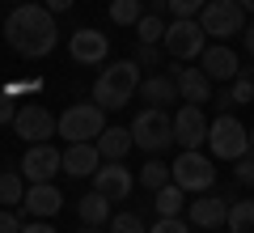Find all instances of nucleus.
I'll return each mask as SVG.
<instances>
[{
  "label": "nucleus",
  "mask_w": 254,
  "mask_h": 233,
  "mask_svg": "<svg viewBox=\"0 0 254 233\" xmlns=\"http://www.w3.org/2000/svg\"><path fill=\"white\" fill-rule=\"evenodd\" d=\"M203 4H208V0H165V9H170L174 17H199Z\"/></svg>",
  "instance_id": "30"
},
{
  "label": "nucleus",
  "mask_w": 254,
  "mask_h": 233,
  "mask_svg": "<svg viewBox=\"0 0 254 233\" xmlns=\"http://www.w3.org/2000/svg\"><path fill=\"white\" fill-rule=\"evenodd\" d=\"M21 195H26V178L17 170H0V204L13 208V204H21Z\"/></svg>",
  "instance_id": "24"
},
{
  "label": "nucleus",
  "mask_w": 254,
  "mask_h": 233,
  "mask_svg": "<svg viewBox=\"0 0 254 233\" xmlns=\"http://www.w3.org/2000/svg\"><path fill=\"white\" fill-rule=\"evenodd\" d=\"M17 4H21V0H17Z\"/></svg>",
  "instance_id": "43"
},
{
  "label": "nucleus",
  "mask_w": 254,
  "mask_h": 233,
  "mask_svg": "<svg viewBox=\"0 0 254 233\" xmlns=\"http://www.w3.org/2000/svg\"><path fill=\"white\" fill-rule=\"evenodd\" d=\"M131 187H136V174L127 170L123 161H102L98 170H93V191H98L102 199H110V204H123V199L131 195Z\"/></svg>",
  "instance_id": "9"
},
{
  "label": "nucleus",
  "mask_w": 254,
  "mask_h": 233,
  "mask_svg": "<svg viewBox=\"0 0 254 233\" xmlns=\"http://www.w3.org/2000/svg\"><path fill=\"white\" fill-rule=\"evenodd\" d=\"M153 195H157V212H161V216H178L182 208H187V191L174 187V182H165V187L153 191Z\"/></svg>",
  "instance_id": "23"
},
{
  "label": "nucleus",
  "mask_w": 254,
  "mask_h": 233,
  "mask_svg": "<svg viewBox=\"0 0 254 233\" xmlns=\"http://www.w3.org/2000/svg\"><path fill=\"white\" fill-rule=\"evenodd\" d=\"M76 212H81L85 225H110V199H102L98 191H89V195L76 204Z\"/></svg>",
  "instance_id": "22"
},
{
  "label": "nucleus",
  "mask_w": 254,
  "mask_h": 233,
  "mask_svg": "<svg viewBox=\"0 0 254 233\" xmlns=\"http://www.w3.org/2000/svg\"><path fill=\"white\" fill-rule=\"evenodd\" d=\"M237 4H242V9H246V13H254V0H237Z\"/></svg>",
  "instance_id": "39"
},
{
  "label": "nucleus",
  "mask_w": 254,
  "mask_h": 233,
  "mask_svg": "<svg viewBox=\"0 0 254 233\" xmlns=\"http://www.w3.org/2000/svg\"><path fill=\"white\" fill-rule=\"evenodd\" d=\"M131 30H136V38H140V43H153V47L165 38V21H161V13H144V17H140Z\"/></svg>",
  "instance_id": "27"
},
{
  "label": "nucleus",
  "mask_w": 254,
  "mask_h": 233,
  "mask_svg": "<svg viewBox=\"0 0 254 233\" xmlns=\"http://www.w3.org/2000/svg\"><path fill=\"white\" fill-rule=\"evenodd\" d=\"M93 144H98L102 161H123V157H127V149H136V144H131V132H127V127H106V132H102Z\"/></svg>",
  "instance_id": "20"
},
{
  "label": "nucleus",
  "mask_w": 254,
  "mask_h": 233,
  "mask_svg": "<svg viewBox=\"0 0 254 233\" xmlns=\"http://www.w3.org/2000/svg\"><path fill=\"white\" fill-rule=\"evenodd\" d=\"M199 64H203V72H208V81H233L237 77V68H242V60H237V51L229 43H212V47H203V55H199Z\"/></svg>",
  "instance_id": "14"
},
{
  "label": "nucleus",
  "mask_w": 254,
  "mask_h": 233,
  "mask_svg": "<svg viewBox=\"0 0 254 233\" xmlns=\"http://www.w3.org/2000/svg\"><path fill=\"white\" fill-rule=\"evenodd\" d=\"M233 178L242 182V187H254V157H250V153L233 161Z\"/></svg>",
  "instance_id": "32"
},
{
  "label": "nucleus",
  "mask_w": 254,
  "mask_h": 233,
  "mask_svg": "<svg viewBox=\"0 0 254 233\" xmlns=\"http://www.w3.org/2000/svg\"><path fill=\"white\" fill-rule=\"evenodd\" d=\"M229 102H233V106H250V102H254V77H250V72L237 68V77L225 85V93H220V106H229Z\"/></svg>",
  "instance_id": "21"
},
{
  "label": "nucleus",
  "mask_w": 254,
  "mask_h": 233,
  "mask_svg": "<svg viewBox=\"0 0 254 233\" xmlns=\"http://www.w3.org/2000/svg\"><path fill=\"white\" fill-rule=\"evenodd\" d=\"M136 93L148 106H170V102H178V81H174L170 72H153V77H140Z\"/></svg>",
  "instance_id": "19"
},
{
  "label": "nucleus",
  "mask_w": 254,
  "mask_h": 233,
  "mask_svg": "<svg viewBox=\"0 0 254 233\" xmlns=\"http://www.w3.org/2000/svg\"><path fill=\"white\" fill-rule=\"evenodd\" d=\"M170 77L178 81V98L182 102H195V106H199V102L212 98V81H208L203 68H174Z\"/></svg>",
  "instance_id": "18"
},
{
  "label": "nucleus",
  "mask_w": 254,
  "mask_h": 233,
  "mask_svg": "<svg viewBox=\"0 0 254 233\" xmlns=\"http://www.w3.org/2000/svg\"><path fill=\"white\" fill-rule=\"evenodd\" d=\"M144 17V0H110V21L115 26H136Z\"/></svg>",
  "instance_id": "25"
},
{
  "label": "nucleus",
  "mask_w": 254,
  "mask_h": 233,
  "mask_svg": "<svg viewBox=\"0 0 254 233\" xmlns=\"http://www.w3.org/2000/svg\"><path fill=\"white\" fill-rule=\"evenodd\" d=\"M21 204H26V216H38V221H47V216L60 212L64 195H60V187H51V182H30L26 195H21Z\"/></svg>",
  "instance_id": "15"
},
{
  "label": "nucleus",
  "mask_w": 254,
  "mask_h": 233,
  "mask_svg": "<svg viewBox=\"0 0 254 233\" xmlns=\"http://www.w3.org/2000/svg\"><path fill=\"white\" fill-rule=\"evenodd\" d=\"M131 60H136L140 68H157V64H161V51H157L153 43H136V55H131Z\"/></svg>",
  "instance_id": "31"
},
{
  "label": "nucleus",
  "mask_w": 254,
  "mask_h": 233,
  "mask_svg": "<svg viewBox=\"0 0 254 233\" xmlns=\"http://www.w3.org/2000/svg\"><path fill=\"white\" fill-rule=\"evenodd\" d=\"M203 233H216V229H203Z\"/></svg>",
  "instance_id": "42"
},
{
  "label": "nucleus",
  "mask_w": 254,
  "mask_h": 233,
  "mask_svg": "<svg viewBox=\"0 0 254 233\" xmlns=\"http://www.w3.org/2000/svg\"><path fill=\"white\" fill-rule=\"evenodd\" d=\"M81 233H102V225H85V229Z\"/></svg>",
  "instance_id": "40"
},
{
  "label": "nucleus",
  "mask_w": 254,
  "mask_h": 233,
  "mask_svg": "<svg viewBox=\"0 0 254 233\" xmlns=\"http://www.w3.org/2000/svg\"><path fill=\"white\" fill-rule=\"evenodd\" d=\"M55 132L64 136L68 144H81V140H98L102 132H106V110L98 106V102H72V106L60 115V123H55Z\"/></svg>",
  "instance_id": "4"
},
{
  "label": "nucleus",
  "mask_w": 254,
  "mask_h": 233,
  "mask_svg": "<svg viewBox=\"0 0 254 233\" xmlns=\"http://www.w3.org/2000/svg\"><path fill=\"white\" fill-rule=\"evenodd\" d=\"M98 165H102V153L93 140H81V144L64 149V174H72V178H89Z\"/></svg>",
  "instance_id": "17"
},
{
  "label": "nucleus",
  "mask_w": 254,
  "mask_h": 233,
  "mask_svg": "<svg viewBox=\"0 0 254 233\" xmlns=\"http://www.w3.org/2000/svg\"><path fill=\"white\" fill-rule=\"evenodd\" d=\"M0 233H21V221H17V212H0Z\"/></svg>",
  "instance_id": "35"
},
{
  "label": "nucleus",
  "mask_w": 254,
  "mask_h": 233,
  "mask_svg": "<svg viewBox=\"0 0 254 233\" xmlns=\"http://www.w3.org/2000/svg\"><path fill=\"white\" fill-rule=\"evenodd\" d=\"M242 38H246V51L254 55V26H246V30H242Z\"/></svg>",
  "instance_id": "38"
},
{
  "label": "nucleus",
  "mask_w": 254,
  "mask_h": 233,
  "mask_svg": "<svg viewBox=\"0 0 254 233\" xmlns=\"http://www.w3.org/2000/svg\"><path fill=\"white\" fill-rule=\"evenodd\" d=\"M148 233H190V225L182 221V216H161V221H157Z\"/></svg>",
  "instance_id": "33"
},
{
  "label": "nucleus",
  "mask_w": 254,
  "mask_h": 233,
  "mask_svg": "<svg viewBox=\"0 0 254 233\" xmlns=\"http://www.w3.org/2000/svg\"><path fill=\"white\" fill-rule=\"evenodd\" d=\"M187 216H190V225H199V229H216V225L229 221V199L203 191L195 204H187Z\"/></svg>",
  "instance_id": "16"
},
{
  "label": "nucleus",
  "mask_w": 254,
  "mask_h": 233,
  "mask_svg": "<svg viewBox=\"0 0 254 233\" xmlns=\"http://www.w3.org/2000/svg\"><path fill=\"white\" fill-rule=\"evenodd\" d=\"M110 233H148V229L136 212H119V216H110Z\"/></svg>",
  "instance_id": "29"
},
{
  "label": "nucleus",
  "mask_w": 254,
  "mask_h": 233,
  "mask_svg": "<svg viewBox=\"0 0 254 233\" xmlns=\"http://www.w3.org/2000/svg\"><path fill=\"white\" fill-rule=\"evenodd\" d=\"M136 182H140V187H148V191H161L165 182H170V165H165V161H148V165H140Z\"/></svg>",
  "instance_id": "28"
},
{
  "label": "nucleus",
  "mask_w": 254,
  "mask_h": 233,
  "mask_svg": "<svg viewBox=\"0 0 254 233\" xmlns=\"http://www.w3.org/2000/svg\"><path fill=\"white\" fill-rule=\"evenodd\" d=\"M13 132H17L26 144H43V140L55 136V115L47 106H38V102L17 106V115H13Z\"/></svg>",
  "instance_id": "10"
},
{
  "label": "nucleus",
  "mask_w": 254,
  "mask_h": 233,
  "mask_svg": "<svg viewBox=\"0 0 254 233\" xmlns=\"http://www.w3.org/2000/svg\"><path fill=\"white\" fill-rule=\"evenodd\" d=\"M250 153H254V127H250Z\"/></svg>",
  "instance_id": "41"
},
{
  "label": "nucleus",
  "mask_w": 254,
  "mask_h": 233,
  "mask_svg": "<svg viewBox=\"0 0 254 233\" xmlns=\"http://www.w3.org/2000/svg\"><path fill=\"white\" fill-rule=\"evenodd\" d=\"M229 233H254V199H237L229 208Z\"/></svg>",
  "instance_id": "26"
},
{
  "label": "nucleus",
  "mask_w": 254,
  "mask_h": 233,
  "mask_svg": "<svg viewBox=\"0 0 254 233\" xmlns=\"http://www.w3.org/2000/svg\"><path fill=\"white\" fill-rule=\"evenodd\" d=\"M64 170V153L55 149V144H30L26 157H21V174H26V182H51L55 174Z\"/></svg>",
  "instance_id": "11"
},
{
  "label": "nucleus",
  "mask_w": 254,
  "mask_h": 233,
  "mask_svg": "<svg viewBox=\"0 0 254 233\" xmlns=\"http://www.w3.org/2000/svg\"><path fill=\"white\" fill-rule=\"evenodd\" d=\"M199 26L208 38H216V43H229L233 34H242L246 30V9L237 4V0H208L199 9Z\"/></svg>",
  "instance_id": "7"
},
{
  "label": "nucleus",
  "mask_w": 254,
  "mask_h": 233,
  "mask_svg": "<svg viewBox=\"0 0 254 233\" xmlns=\"http://www.w3.org/2000/svg\"><path fill=\"white\" fill-rule=\"evenodd\" d=\"M131 144L144 153H165L174 144V115H165V106H144L131 119Z\"/></svg>",
  "instance_id": "3"
},
{
  "label": "nucleus",
  "mask_w": 254,
  "mask_h": 233,
  "mask_svg": "<svg viewBox=\"0 0 254 233\" xmlns=\"http://www.w3.org/2000/svg\"><path fill=\"white\" fill-rule=\"evenodd\" d=\"M55 13L47 4H13L9 21H4V38L17 55L26 60H43L55 51Z\"/></svg>",
  "instance_id": "1"
},
{
  "label": "nucleus",
  "mask_w": 254,
  "mask_h": 233,
  "mask_svg": "<svg viewBox=\"0 0 254 233\" xmlns=\"http://www.w3.org/2000/svg\"><path fill=\"white\" fill-rule=\"evenodd\" d=\"M68 55H72L76 64H89L93 68V64H102L110 55V38L102 34V30H93V26H81L72 38H68Z\"/></svg>",
  "instance_id": "13"
},
{
  "label": "nucleus",
  "mask_w": 254,
  "mask_h": 233,
  "mask_svg": "<svg viewBox=\"0 0 254 233\" xmlns=\"http://www.w3.org/2000/svg\"><path fill=\"white\" fill-rule=\"evenodd\" d=\"M72 4H76V0H47V9H51V13H68Z\"/></svg>",
  "instance_id": "36"
},
{
  "label": "nucleus",
  "mask_w": 254,
  "mask_h": 233,
  "mask_svg": "<svg viewBox=\"0 0 254 233\" xmlns=\"http://www.w3.org/2000/svg\"><path fill=\"white\" fill-rule=\"evenodd\" d=\"M13 115H17V102H13V93H4V89H0V127H4V123H13Z\"/></svg>",
  "instance_id": "34"
},
{
  "label": "nucleus",
  "mask_w": 254,
  "mask_h": 233,
  "mask_svg": "<svg viewBox=\"0 0 254 233\" xmlns=\"http://www.w3.org/2000/svg\"><path fill=\"white\" fill-rule=\"evenodd\" d=\"M21 233H55V229H51V225H43V221H38V225H21Z\"/></svg>",
  "instance_id": "37"
},
{
  "label": "nucleus",
  "mask_w": 254,
  "mask_h": 233,
  "mask_svg": "<svg viewBox=\"0 0 254 233\" xmlns=\"http://www.w3.org/2000/svg\"><path fill=\"white\" fill-rule=\"evenodd\" d=\"M203 140H208V119H203V110L195 106V102H182L178 115H174V144L199 149Z\"/></svg>",
  "instance_id": "12"
},
{
  "label": "nucleus",
  "mask_w": 254,
  "mask_h": 233,
  "mask_svg": "<svg viewBox=\"0 0 254 233\" xmlns=\"http://www.w3.org/2000/svg\"><path fill=\"white\" fill-rule=\"evenodd\" d=\"M140 89V64L136 60H115L98 72V81H93V102L102 110H123L127 102L136 98Z\"/></svg>",
  "instance_id": "2"
},
{
  "label": "nucleus",
  "mask_w": 254,
  "mask_h": 233,
  "mask_svg": "<svg viewBox=\"0 0 254 233\" xmlns=\"http://www.w3.org/2000/svg\"><path fill=\"white\" fill-rule=\"evenodd\" d=\"M208 149L216 153L220 161H237V157L250 153V127H246L242 119H233V115L212 119L208 123Z\"/></svg>",
  "instance_id": "6"
},
{
  "label": "nucleus",
  "mask_w": 254,
  "mask_h": 233,
  "mask_svg": "<svg viewBox=\"0 0 254 233\" xmlns=\"http://www.w3.org/2000/svg\"><path fill=\"white\" fill-rule=\"evenodd\" d=\"M170 182L182 187L187 195H203V191H212V182H216V165H212L199 149H182L178 161L170 165Z\"/></svg>",
  "instance_id": "5"
},
{
  "label": "nucleus",
  "mask_w": 254,
  "mask_h": 233,
  "mask_svg": "<svg viewBox=\"0 0 254 233\" xmlns=\"http://www.w3.org/2000/svg\"><path fill=\"white\" fill-rule=\"evenodd\" d=\"M165 51L174 55V60H199L203 47H208V34H203L199 17H174L170 26H165Z\"/></svg>",
  "instance_id": "8"
}]
</instances>
